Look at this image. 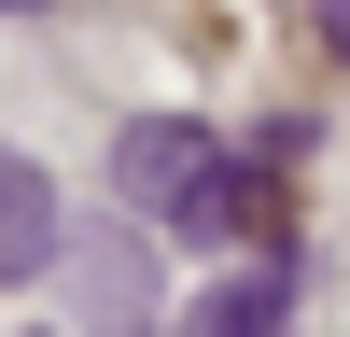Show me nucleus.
<instances>
[{
    "mask_svg": "<svg viewBox=\"0 0 350 337\" xmlns=\"http://www.w3.org/2000/svg\"><path fill=\"white\" fill-rule=\"evenodd\" d=\"M112 183H126V211H154L168 239H252V225L280 211V183L239 168L196 112H140V127H112Z\"/></svg>",
    "mask_w": 350,
    "mask_h": 337,
    "instance_id": "obj_1",
    "label": "nucleus"
},
{
    "mask_svg": "<svg viewBox=\"0 0 350 337\" xmlns=\"http://www.w3.org/2000/svg\"><path fill=\"white\" fill-rule=\"evenodd\" d=\"M56 253H70L56 183H42L28 155H0V295H14V281H56Z\"/></svg>",
    "mask_w": 350,
    "mask_h": 337,
    "instance_id": "obj_2",
    "label": "nucleus"
},
{
    "mask_svg": "<svg viewBox=\"0 0 350 337\" xmlns=\"http://www.w3.org/2000/svg\"><path fill=\"white\" fill-rule=\"evenodd\" d=\"M280 323H295V267H239L183 309V337H280Z\"/></svg>",
    "mask_w": 350,
    "mask_h": 337,
    "instance_id": "obj_3",
    "label": "nucleus"
},
{
    "mask_svg": "<svg viewBox=\"0 0 350 337\" xmlns=\"http://www.w3.org/2000/svg\"><path fill=\"white\" fill-rule=\"evenodd\" d=\"M84 295H98V323H140V309H154V281H140L126 239H84Z\"/></svg>",
    "mask_w": 350,
    "mask_h": 337,
    "instance_id": "obj_4",
    "label": "nucleus"
},
{
    "mask_svg": "<svg viewBox=\"0 0 350 337\" xmlns=\"http://www.w3.org/2000/svg\"><path fill=\"white\" fill-rule=\"evenodd\" d=\"M0 14H28V0H0Z\"/></svg>",
    "mask_w": 350,
    "mask_h": 337,
    "instance_id": "obj_5",
    "label": "nucleus"
}]
</instances>
